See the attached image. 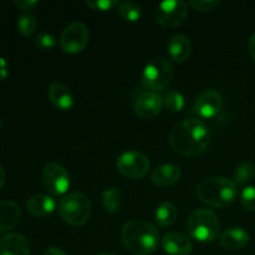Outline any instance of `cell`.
I'll return each mask as SVG.
<instances>
[{
    "label": "cell",
    "mask_w": 255,
    "mask_h": 255,
    "mask_svg": "<svg viewBox=\"0 0 255 255\" xmlns=\"http://www.w3.org/2000/svg\"><path fill=\"white\" fill-rule=\"evenodd\" d=\"M177 208L171 202H163L156 209V222L159 227H169L176 222Z\"/></svg>",
    "instance_id": "cell-21"
},
{
    "label": "cell",
    "mask_w": 255,
    "mask_h": 255,
    "mask_svg": "<svg viewBox=\"0 0 255 255\" xmlns=\"http://www.w3.org/2000/svg\"><path fill=\"white\" fill-rule=\"evenodd\" d=\"M168 142L176 153L184 157H197L211 143V131L201 120H183L171 129Z\"/></svg>",
    "instance_id": "cell-1"
},
{
    "label": "cell",
    "mask_w": 255,
    "mask_h": 255,
    "mask_svg": "<svg viewBox=\"0 0 255 255\" xmlns=\"http://www.w3.org/2000/svg\"><path fill=\"white\" fill-rule=\"evenodd\" d=\"M189 236L202 243L213 242L218 237L221 222L217 214L208 208L194 209L187 221Z\"/></svg>",
    "instance_id": "cell-4"
},
{
    "label": "cell",
    "mask_w": 255,
    "mask_h": 255,
    "mask_svg": "<svg viewBox=\"0 0 255 255\" xmlns=\"http://www.w3.org/2000/svg\"><path fill=\"white\" fill-rule=\"evenodd\" d=\"M117 169L121 174L131 179H139L148 173V157L138 151H127L120 154L116 162Z\"/></svg>",
    "instance_id": "cell-8"
},
{
    "label": "cell",
    "mask_w": 255,
    "mask_h": 255,
    "mask_svg": "<svg viewBox=\"0 0 255 255\" xmlns=\"http://www.w3.org/2000/svg\"><path fill=\"white\" fill-rule=\"evenodd\" d=\"M163 107V97L156 91H146L134 101V112L138 117L149 120L156 117Z\"/></svg>",
    "instance_id": "cell-12"
},
{
    "label": "cell",
    "mask_w": 255,
    "mask_h": 255,
    "mask_svg": "<svg viewBox=\"0 0 255 255\" xmlns=\"http://www.w3.org/2000/svg\"><path fill=\"white\" fill-rule=\"evenodd\" d=\"M163 105L171 112H179L184 107V97L178 91H169L164 96Z\"/></svg>",
    "instance_id": "cell-26"
},
{
    "label": "cell",
    "mask_w": 255,
    "mask_h": 255,
    "mask_svg": "<svg viewBox=\"0 0 255 255\" xmlns=\"http://www.w3.org/2000/svg\"><path fill=\"white\" fill-rule=\"evenodd\" d=\"M248 49H249V54H251L252 59L254 60L255 62V32L251 36L248 42Z\"/></svg>",
    "instance_id": "cell-34"
},
{
    "label": "cell",
    "mask_w": 255,
    "mask_h": 255,
    "mask_svg": "<svg viewBox=\"0 0 255 255\" xmlns=\"http://www.w3.org/2000/svg\"><path fill=\"white\" fill-rule=\"evenodd\" d=\"M0 255H30V243L19 233L5 234L0 239Z\"/></svg>",
    "instance_id": "cell-16"
},
{
    "label": "cell",
    "mask_w": 255,
    "mask_h": 255,
    "mask_svg": "<svg viewBox=\"0 0 255 255\" xmlns=\"http://www.w3.org/2000/svg\"><path fill=\"white\" fill-rule=\"evenodd\" d=\"M1 126H2V122H1V119H0V129H1Z\"/></svg>",
    "instance_id": "cell-37"
},
{
    "label": "cell",
    "mask_w": 255,
    "mask_h": 255,
    "mask_svg": "<svg viewBox=\"0 0 255 255\" xmlns=\"http://www.w3.org/2000/svg\"><path fill=\"white\" fill-rule=\"evenodd\" d=\"M35 46L41 51H50L56 46V37L50 32H40L35 37Z\"/></svg>",
    "instance_id": "cell-27"
},
{
    "label": "cell",
    "mask_w": 255,
    "mask_h": 255,
    "mask_svg": "<svg viewBox=\"0 0 255 255\" xmlns=\"http://www.w3.org/2000/svg\"><path fill=\"white\" fill-rule=\"evenodd\" d=\"M189 4L199 11H211V10L219 6L221 1H218V0H191Z\"/></svg>",
    "instance_id": "cell-30"
},
{
    "label": "cell",
    "mask_w": 255,
    "mask_h": 255,
    "mask_svg": "<svg viewBox=\"0 0 255 255\" xmlns=\"http://www.w3.org/2000/svg\"><path fill=\"white\" fill-rule=\"evenodd\" d=\"M192 51V44L191 40L186 36V35L177 34L169 40L168 42V54L173 61L182 62L187 61L191 55Z\"/></svg>",
    "instance_id": "cell-20"
},
{
    "label": "cell",
    "mask_w": 255,
    "mask_h": 255,
    "mask_svg": "<svg viewBox=\"0 0 255 255\" xmlns=\"http://www.w3.org/2000/svg\"><path fill=\"white\" fill-rule=\"evenodd\" d=\"M21 209L14 201H0V234L9 233L19 224Z\"/></svg>",
    "instance_id": "cell-15"
},
{
    "label": "cell",
    "mask_w": 255,
    "mask_h": 255,
    "mask_svg": "<svg viewBox=\"0 0 255 255\" xmlns=\"http://www.w3.org/2000/svg\"><path fill=\"white\" fill-rule=\"evenodd\" d=\"M7 77V62L6 60L0 57V81H4Z\"/></svg>",
    "instance_id": "cell-32"
},
{
    "label": "cell",
    "mask_w": 255,
    "mask_h": 255,
    "mask_svg": "<svg viewBox=\"0 0 255 255\" xmlns=\"http://www.w3.org/2000/svg\"><path fill=\"white\" fill-rule=\"evenodd\" d=\"M5 181H6V173H5V169L0 166V189L4 187Z\"/></svg>",
    "instance_id": "cell-35"
},
{
    "label": "cell",
    "mask_w": 255,
    "mask_h": 255,
    "mask_svg": "<svg viewBox=\"0 0 255 255\" xmlns=\"http://www.w3.org/2000/svg\"><path fill=\"white\" fill-rule=\"evenodd\" d=\"M96 255H116L114 253H100V254H96Z\"/></svg>",
    "instance_id": "cell-36"
},
{
    "label": "cell",
    "mask_w": 255,
    "mask_h": 255,
    "mask_svg": "<svg viewBox=\"0 0 255 255\" xmlns=\"http://www.w3.org/2000/svg\"><path fill=\"white\" fill-rule=\"evenodd\" d=\"M85 4L92 10H97V11H107V10L114 9L116 5H119L117 0H86Z\"/></svg>",
    "instance_id": "cell-29"
},
{
    "label": "cell",
    "mask_w": 255,
    "mask_h": 255,
    "mask_svg": "<svg viewBox=\"0 0 255 255\" xmlns=\"http://www.w3.org/2000/svg\"><path fill=\"white\" fill-rule=\"evenodd\" d=\"M59 214L65 223L81 227L91 217V202L84 193L71 192L60 201Z\"/></svg>",
    "instance_id": "cell-5"
},
{
    "label": "cell",
    "mask_w": 255,
    "mask_h": 255,
    "mask_svg": "<svg viewBox=\"0 0 255 255\" xmlns=\"http://www.w3.org/2000/svg\"><path fill=\"white\" fill-rule=\"evenodd\" d=\"M90 40L89 27L81 21L67 25L60 36V46L67 54H77L85 50Z\"/></svg>",
    "instance_id": "cell-9"
},
{
    "label": "cell",
    "mask_w": 255,
    "mask_h": 255,
    "mask_svg": "<svg viewBox=\"0 0 255 255\" xmlns=\"http://www.w3.org/2000/svg\"><path fill=\"white\" fill-rule=\"evenodd\" d=\"M42 255H67L65 251H62L61 248H56V247H51V248L46 249Z\"/></svg>",
    "instance_id": "cell-33"
},
{
    "label": "cell",
    "mask_w": 255,
    "mask_h": 255,
    "mask_svg": "<svg viewBox=\"0 0 255 255\" xmlns=\"http://www.w3.org/2000/svg\"><path fill=\"white\" fill-rule=\"evenodd\" d=\"M255 177V166L252 162H243L239 164L234 172V183L237 186H244L253 181Z\"/></svg>",
    "instance_id": "cell-24"
},
{
    "label": "cell",
    "mask_w": 255,
    "mask_h": 255,
    "mask_svg": "<svg viewBox=\"0 0 255 255\" xmlns=\"http://www.w3.org/2000/svg\"><path fill=\"white\" fill-rule=\"evenodd\" d=\"M102 203L107 213L114 214L119 211L121 204V192L116 187H110L102 192Z\"/></svg>",
    "instance_id": "cell-22"
},
{
    "label": "cell",
    "mask_w": 255,
    "mask_h": 255,
    "mask_svg": "<svg viewBox=\"0 0 255 255\" xmlns=\"http://www.w3.org/2000/svg\"><path fill=\"white\" fill-rule=\"evenodd\" d=\"M47 96L52 106L60 111H67L74 106V95L71 90L62 82H51L47 89Z\"/></svg>",
    "instance_id": "cell-14"
},
{
    "label": "cell",
    "mask_w": 255,
    "mask_h": 255,
    "mask_svg": "<svg viewBox=\"0 0 255 255\" xmlns=\"http://www.w3.org/2000/svg\"><path fill=\"white\" fill-rule=\"evenodd\" d=\"M119 14L125 21H138L142 15V7L136 1H122L119 4Z\"/></svg>",
    "instance_id": "cell-23"
},
{
    "label": "cell",
    "mask_w": 255,
    "mask_h": 255,
    "mask_svg": "<svg viewBox=\"0 0 255 255\" xmlns=\"http://www.w3.org/2000/svg\"><path fill=\"white\" fill-rule=\"evenodd\" d=\"M14 5L24 12H29V10L34 9L37 5V0H14Z\"/></svg>",
    "instance_id": "cell-31"
},
{
    "label": "cell",
    "mask_w": 255,
    "mask_h": 255,
    "mask_svg": "<svg viewBox=\"0 0 255 255\" xmlns=\"http://www.w3.org/2000/svg\"><path fill=\"white\" fill-rule=\"evenodd\" d=\"M221 246L228 251H238L249 243V233L243 228H229L219 237Z\"/></svg>",
    "instance_id": "cell-18"
},
{
    "label": "cell",
    "mask_w": 255,
    "mask_h": 255,
    "mask_svg": "<svg viewBox=\"0 0 255 255\" xmlns=\"http://www.w3.org/2000/svg\"><path fill=\"white\" fill-rule=\"evenodd\" d=\"M197 196L204 204L213 208H226L238 197V187L224 177H206L197 184Z\"/></svg>",
    "instance_id": "cell-3"
},
{
    "label": "cell",
    "mask_w": 255,
    "mask_h": 255,
    "mask_svg": "<svg viewBox=\"0 0 255 255\" xmlns=\"http://www.w3.org/2000/svg\"><path fill=\"white\" fill-rule=\"evenodd\" d=\"M241 202L247 209L255 212V186H249L242 191Z\"/></svg>",
    "instance_id": "cell-28"
},
{
    "label": "cell",
    "mask_w": 255,
    "mask_h": 255,
    "mask_svg": "<svg viewBox=\"0 0 255 255\" xmlns=\"http://www.w3.org/2000/svg\"><path fill=\"white\" fill-rule=\"evenodd\" d=\"M17 30L22 36H30L35 32L37 27V20L31 12H22L16 21Z\"/></svg>",
    "instance_id": "cell-25"
},
{
    "label": "cell",
    "mask_w": 255,
    "mask_h": 255,
    "mask_svg": "<svg viewBox=\"0 0 255 255\" xmlns=\"http://www.w3.org/2000/svg\"><path fill=\"white\" fill-rule=\"evenodd\" d=\"M121 239L128 252L134 255H148L158 247L159 233L149 222L133 219L122 227Z\"/></svg>",
    "instance_id": "cell-2"
},
{
    "label": "cell",
    "mask_w": 255,
    "mask_h": 255,
    "mask_svg": "<svg viewBox=\"0 0 255 255\" xmlns=\"http://www.w3.org/2000/svg\"><path fill=\"white\" fill-rule=\"evenodd\" d=\"M174 75L173 65L166 57H154L146 65L141 81L149 90H163L169 85Z\"/></svg>",
    "instance_id": "cell-6"
},
{
    "label": "cell",
    "mask_w": 255,
    "mask_h": 255,
    "mask_svg": "<svg viewBox=\"0 0 255 255\" xmlns=\"http://www.w3.org/2000/svg\"><path fill=\"white\" fill-rule=\"evenodd\" d=\"M162 247L169 255H189L193 251V243L189 237L179 232L167 233L162 239Z\"/></svg>",
    "instance_id": "cell-13"
},
{
    "label": "cell",
    "mask_w": 255,
    "mask_h": 255,
    "mask_svg": "<svg viewBox=\"0 0 255 255\" xmlns=\"http://www.w3.org/2000/svg\"><path fill=\"white\" fill-rule=\"evenodd\" d=\"M223 99L221 94L213 89L202 91L194 101V112L202 119H211L214 117L222 109Z\"/></svg>",
    "instance_id": "cell-11"
},
{
    "label": "cell",
    "mask_w": 255,
    "mask_h": 255,
    "mask_svg": "<svg viewBox=\"0 0 255 255\" xmlns=\"http://www.w3.org/2000/svg\"><path fill=\"white\" fill-rule=\"evenodd\" d=\"M188 16V5L183 0H166L157 5L154 17L164 27H176Z\"/></svg>",
    "instance_id": "cell-7"
},
{
    "label": "cell",
    "mask_w": 255,
    "mask_h": 255,
    "mask_svg": "<svg viewBox=\"0 0 255 255\" xmlns=\"http://www.w3.org/2000/svg\"><path fill=\"white\" fill-rule=\"evenodd\" d=\"M42 183L52 196H62L70 188V174L62 164L50 162L42 172Z\"/></svg>",
    "instance_id": "cell-10"
},
{
    "label": "cell",
    "mask_w": 255,
    "mask_h": 255,
    "mask_svg": "<svg viewBox=\"0 0 255 255\" xmlns=\"http://www.w3.org/2000/svg\"><path fill=\"white\" fill-rule=\"evenodd\" d=\"M182 176L181 168L174 164H162L156 167L151 173V179L154 184L161 187L172 186L179 181Z\"/></svg>",
    "instance_id": "cell-19"
},
{
    "label": "cell",
    "mask_w": 255,
    "mask_h": 255,
    "mask_svg": "<svg viewBox=\"0 0 255 255\" xmlns=\"http://www.w3.org/2000/svg\"><path fill=\"white\" fill-rule=\"evenodd\" d=\"M56 208V202L49 194H35L26 202V211L34 217H46Z\"/></svg>",
    "instance_id": "cell-17"
}]
</instances>
